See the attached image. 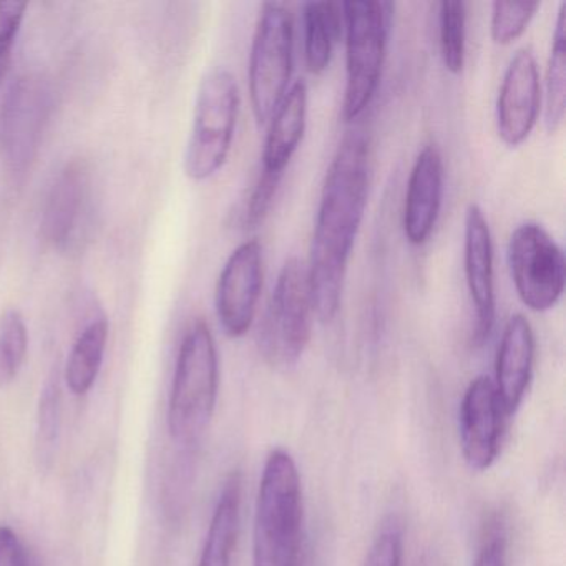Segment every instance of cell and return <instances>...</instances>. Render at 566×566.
Instances as JSON below:
<instances>
[{"mask_svg": "<svg viewBox=\"0 0 566 566\" xmlns=\"http://www.w3.org/2000/svg\"><path fill=\"white\" fill-rule=\"evenodd\" d=\"M52 88L41 75H22L0 107V154L15 177L31 170L52 114Z\"/></svg>", "mask_w": 566, "mask_h": 566, "instance_id": "9c48e42d", "label": "cell"}, {"mask_svg": "<svg viewBox=\"0 0 566 566\" xmlns=\"http://www.w3.org/2000/svg\"><path fill=\"white\" fill-rule=\"evenodd\" d=\"M220 387V360L210 326L195 321L181 340L168 403V430L181 449L193 450L207 432Z\"/></svg>", "mask_w": 566, "mask_h": 566, "instance_id": "3957f363", "label": "cell"}, {"mask_svg": "<svg viewBox=\"0 0 566 566\" xmlns=\"http://www.w3.org/2000/svg\"><path fill=\"white\" fill-rule=\"evenodd\" d=\"M443 180L442 155L436 145H426L413 161L403 201V234L413 247L426 244L439 221Z\"/></svg>", "mask_w": 566, "mask_h": 566, "instance_id": "9a60e30c", "label": "cell"}, {"mask_svg": "<svg viewBox=\"0 0 566 566\" xmlns=\"http://www.w3.org/2000/svg\"><path fill=\"white\" fill-rule=\"evenodd\" d=\"M463 264L467 290L475 314L472 340L476 347H482L495 326L496 297L492 233L479 205H470L465 211Z\"/></svg>", "mask_w": 566, "mask_h": 566, "instance_id": "5bb4252c", "label": "cell"}, {"mask_svg": "<svg viewBox=\"0 0 566 566\" xmlns=\"http://www.w3.org/2000/svg\"><path fill=\"white\" fill-rule=\"evenodd\" d=\"M263 247L260 241H244L228 258L218 277V319L228 336L238 339L253 326L263 290Z\"/></svg>", "mask_w": 566, "mask_h": 566, "instance_id": "8fae6325", "label": "cell"}, {"mask_svg": "<svg viewBox=\"0 0 566 566\" xmlns=\"http://www.w3.org/2000/svg\"><path fill=\"white\" fill-rule=\"evenodd\" d=\"M369 142L350 132L327 168L311 240L307 280L314 314L323 323L336 317L354 243L369 201Z\"/></svg>", "mask_w": 566, "mask_h": 566, "instance_id": "6da1fadb", "label": "cell"}, {"mask_svg": "<svg viewBox=\"0 0 566 566\" xmlns=\"http://www.w3.org/2000/svg\"><path fill=\"white\" fill-rule=\"evenodd\" d=\"M28 347L24 316L18 310L6 311L0 317V387L11 384L21 373Z\"/></svg>", "mask_w": 566, "mask_h": 566, "instance_id": "7402d4cb", "label": "cell"}, {"mask_svg": "<svg viewBox=\"0 0 566 566\" xmlns=\"http://www.w3.org/2000/svg\"><path fill=\"white\" fill-rule=\"evenodd\" d=\"M505 417L493 380L473 379L460 403V447L470 469L485 472L499 459Z\"/></svg>", "mask_w": 566, "mask_h": 566, "instance_id": "4fadbf2b", "label": "cell"}, {"mask_svg": "<svg viewBox=\"0 0 566 566\" xmlns=\"http://www.w3.org/2000/svg\"><path fill=\"white\" fill-rule=\"evenodd\" d=\"M314 307L307 268L290 258L277 274L258 329L261 356L276 369L296 366L313 333Z\"/></svg>", "mask_w": 566, "mask_h": 566, "instance_id": "5b68a950", "label": "cell"}, {"mask_svg": "<svg viewBox=\"0 0 566 566\" xmlns=\"http://www.w3.org/2000/svg\"><path fill=\"white\" fill-rule=\"evenodd\" d=\"M306 122L307 85L300 78L291 85L271 117L270 130L261 155V170L284 177V170L303 142Z\"/></svg>", "mask_w": 566, "mask_h": 566, "instance_id": "e0dca14e", "label": "cell"}, {"mask_svg": "<svg viewBox=\"0 0 566 566\" xmlns=\"http://www.w3.org/2000/svg\"><path fill=\"white\" fill-rule=\"evenodd\" d=\"M343 6L306 2L303 6L304 61L307 71L321 75L329 67L334 48L344 31Z\"/></svg>", "mask_w": 566, "mask_h": 566, "instance_id": "d6986e66", "label": "cell"}, {"mask_svg": "<svg viewBox=\"0 0 566 566\" xmlns=\"http://www.w3.org/2000/svg\"><path fill=\"white\" fill-rule=\"evenodd\" d=\"M403 536L396 522L384 526L367 553L364 566H403Z\"/></svg>", "mask_w": 566, "mask_h": 566, "instance_id": "83f0119b", "label": "cell"}, {"mask_svg": "<svg viewBox=\"0 0 566 566\" xmlns=\"http://www.w3.org/2000/svg\"><path fill=\"white\" fill-rule=\"evenodd\" d=\"M538 9V2H493L490 22L493 42L512 44L526 31Z\"/></svg>", "mask_w": 566, "mask_h": 566, "instance_id": "d4e9b609", "label": "cell"}, {"mask_svg": "<svg viewBox=\"0 0 566 566\" xmlns=\"http://www.w3.org/2000/svg\"><path fill=\"white\" fill-rule=\"evenodd\" d=\"M465 2H442L440 4V54L450 74H462L465 67Z\"/></svg>", "mask_w": 566, "mask_h": 566, "instance_id": "603a6c76", "label": "cell"}, {"mask_svg": "<svg viewBox=\"0 0 566 566\" xmlns=\"http://www.w3.org/2000/svg\"><path fill=\"white\" fill-rule=\"evenodd\" d=\"M0 566H29L24 545L11 526L0 525Z\"/></svg>", "mask_w": 566, "mask_h": 566, "instance_id": "f546056e", "label": "cell"}, {"mask_svg": "<svg viewBox=\"0 0 566 566\" xmlns=\"http://www.w3.org/2000/svg\"><path fill=\"white\" fill-rule=\"evenodd\" d=\"M240 473H231L230 479L224 482L217 509L211 516L198 566H233L238 530H240Z\"/></svg>", "mask_w": 566, "mask_h": 566, "instance_id": "ac0fdd59", "label": "cell"}, {"mask_svg": "<svg viewBox=\"0 0 566 566\" xmlns=\"http://www.w3.org/2000/svg\"><path fill=\"white\" fill-rule=\"evenodd\" d=\"M509 266L516 294L528 310H553L565 291L566 261L559 244L542 224H520L509 241Z\"/></svg>", "mask_w": 566, "mask_h": 566, "instance_id": "ba28073f", "label": "cell"}, {"mask_svg": "<svg viewBox=\"0 0 566 566\" xmlns=\"http://www.w3.org/2000/svg\"><path fill=\"white\" fill-rule=\"evenodd\" d=\"M473 566H506V535L500 520H493L486 526Z\"/></svg>", "mask_w": 566, "mask_h": 566, "instance_id": "f1b7e54d", "label": "cell"}, {"mask_svg": "<svg viewBox=\"0 0 566 566\" xmlns=\"http://www.w3.org/2000/svg\"><path fill=\"white\" fill-rule=\"evenodd\" d=\"M303 493L286 450L268 455L254 515L253 566H300Z\"/></svg>", "mask_w": 566, "mask_h": 566, "instance_id": "7a4b0ae2", "label": "cell"}, {"mask_svg": "<svg viewBox=\"0 0 566 566\" xmlns=\"http://www.w3.org/2000/svg\"><path fill=\"white\" fill-rule=\"evenodd\" d=\"M294 62V19L283 2H264L251 42L248 84L256 124H270L290 91Z\"/></svg>", "mask_w": 566, "mask_h": 566, "instance_id": "52a82bcc", "label": "cell"}, {"mask_svg": "<svg viewBox=\"0 0 566 566\" xmlns=\"http://www.w3.org/2000/svg\"><path fill=\"white\" fill-rule=\"evenodd\" d=\"M545 104L543 117H545L546 130L555 134L562 128L565 120L566 105V2L559 6L556 18L555 32H553L552 52H549L548 69H546Z\"/></svg>", "mask_w": 566, "mask_h": 566, "instance_id": "44dd1931", "label": "cell"}, {"mask_svg": "<svg viewBox=\"0 0 566 566\" xmlns=\"http://www.w3.org/2000/svg\"><path fill=\"white\" fill-rule=\"evenodd\" d=\"M346 32V91L343 117L356 120L373 104L382 78L387 45L392 31V2H344Z\"/></svg>", "mask_w": 566, "mask_h": 566, "instance_id": "277c9868", "label": "cell"}, {"mask_svg": "<svg viewBox=\"0 0 566 566\" xmlns=\"http://www.w3.org/2000/svg\"><path fill=\"white\" fill-rule=\"evenodd\" d=\"M535 353L532 324L523 314H513L503 327L493 382L505 416H513L525 399L532 382Z\"/></svg>", "mask_w": 566, "mask_h": 566, "instance_id": "2e32d148", "label": "cell"}, {"mask_svg": "<svg viewBox=\"0 0 566 566\" xmlns=\"http://www.w3.org/2000/svg\"><path fill=\"white\" fill-rule=\"evenodd\" d=\"M108 331L107 317L95 316L75 339L65 367V382L74 396H85L94 387L104 364Z\"/></svg>", "mask_w": 566, "mask_h": 566, "instance_id": "ffe728a7", "label": "cell"}, {"mask_svg": "<svg viewBox=\"0 0 566 566\" xmlns=\"http://www.w3.org/2000/svg\"><path fill=\"white\" fill-rule=\"evenodd\" d=\"M542 81L530 49L510 59L496 98V132L503 144L518 147L532 134L542 114Z\"/></svg>", "mask_w": 566, "mask_h": 566, "instance_id": "7c38bea8", "label": "cell"}, {"mask_svg": "<svg viewBox=\"0 0 566 566\" xmlns=\"http://www.w3.org/2000/svg\"><path fill=\"white\" fill-rule=\"evenodd\" d=\"M28 2L0 0V84L8 74L12 61L15 41L24 22Z\"/></svg>", "mask_w": 566, "mask_h": 566, "instance_id": "484cf974", "label": "cell"}, {"mask_svg": "<svg viewBox=\"0 0 566 566\" xmlns=\"http://www.w3.org/2000/svg\"><path fill=\"white\" fill-rule=\"evenodd\" d=\"M240 114V88L227 69L205 75L195 104L193 128L185 151V174L208 180L227 164Z\"/></svg>", "mask_w": 566, "mask_h": 566, "instance_id": "8992f818", "label": "cell"}, {"mask_svg": "<svg viewBox=\"0 0 566 566\" xmlns=\"http://www.w3.org/2000/svg\"><path fill=\"white\" fill-rule=\"evenodd\" d=\"M59 429H61V384L55 373L45 382L41 403H39L38 457L42 465H49L54 457Z\"/></svg>", "mask_w": 566, "mask_h": 566, "instance_id": "cb8c5ba5", "label": "cell"}, {"mask_svg": "<svg viewBox=\"0 0 566 566\" xmlns=\"http://www.w3.org/2000/svg\"><path fill=\"white\" fill-rule=\"evenodd\" d=\"M94 214V180L84 160H74L62 168L49 191L42 211L41 238L55 250L81 247L91 231Z\"/></svg>", "mask_w": 566, "mask_h": 566, "instance_id": "30bf717a", "label": "cell"}, {"mask_svg": "<svg viewBox=\"0 0 566 566\" xmlns=\"http://www.w3.org/2000/svg\"><path fill=\"white\" fill-rule=\"evenodd\" d=\"M281 180L283 177L280 175L268 174L261 170L258 175L256 184L251 190L250 198H248L247 207L243 211V227L248 230L260 227L264 218L270 213L273 207L274 198H276L277 190H280Z\"/></svg>", "mask_w": 566, "mask_h": 566, "instance_id": "4316f807", "label": "cell"}]
</instances>
